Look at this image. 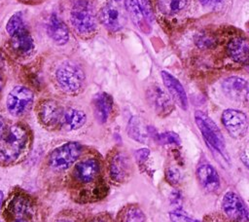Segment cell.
Segmentation results:
<instances>
[{"label":"cell","instance_id":"3957f363","mask_svg":"<svg viewBox=\"0 0 249 222\" xmlns=\"http://www.w3.org/2000/svg\"><path fill=\"white\" fill-rule=\"evenodd\" d=\"M6 30L9 35L8 49L12 56L18 60L29 59L35 53V42L26 27L21 12L10 17Z\"/></svg>","mask_w":249,"mask_h":222},{"label":"cell","instance_id":"30bf717a","mask_svg":"<svg viewBox=\"0 0 249 222\" xmlns=\"http://www.w3.org/2000/svg\"><path fill=\"white\" fill-rule=\"evenodd\" d=\"M33 103V92L22 85L14 87L7 95V110L14 117H21L26 114L31 109Z\"/></svg>","mask_w":249,"mask_h":222},{"label":"cell","instance_id":"5b68a950","mask_svg":"<svg viewBox=\"0 0 249 222\" xmlns=\"http://www.w3.org/2000/svg\"><path fill=\"white\" fill-rule=\"evenodd\" d=\"M53 82L56 88L65 94L77 95L83 92L86 74L82 66L73 60H63L53 71Z\"/></svg>","mask_w":249,"mask_h":222},{"label":"cell","instance_id":"b9f144b4","mask_svg":"<svg viewBox=\"0 0 249 222\" xmlns=\"http://www.w3.org/2000/svg\"><path fill=\"white\" fill-rule=\"evenodd\" d=\"M115 1H117V2H119V1H120V0H115Z\"/></svg>","mask_w":249,"mask_h":222},{"label":"cell","instance_id":"f35d334b","mask_svg":"<svg viewBox=\"0 0 249 222\" xmlns=\"http://www.w3.org/2000/svg\"><path fill=\"white\" fill-rule=\"evenodd\" d=\"M3 202H4V193L0 190V209H1V207H2Z\"/></svg>","mask_w":249,"mask_h":222},{"label":"cell","instance_id":"ffe728a7","mask_svg":"<svg viewBox=\"0 0 249 222\" xmlns=\"http://www.w3.org/2000/svg\"><path fill=\"white\" fill-rule=\"evenodd\" d=\"M196 178L200 186L207 192H216L220 188L219 173L211 165L199 166L196 169Z\"/></svg>","mask_w":249,"mask_h":222},{"label":"cell","instance_id":"4316f807","mask_svg":"<svg viewBox=\"0 0 249 222\" xmlns=\"http://www.w3.org/2000/svg\"><path fill=\"white\" fill-rule=\"evenodd\" d=\"M155 138L161 145H180L181 143L180 136L174 131H164L162 133H157Z\"/></svg>","mask_w":249,"mask_h":222},{"label":"cell","instance_id":"52a82bcc","mask_svg":"<svg viewBox=\"0 0 249 222\" xmlns=\"http://www.w3.org/2000/svg\"><path fill=\"white\" fill-rule=\"evenodd\" d=\"M194 116L196 124L205 142L215 152L219 153L221 156L226 158V142L218 126L207 114H205L202 111H196Z\"/></svg>","mask_w":249,"mask_h":222},{"label":"cell","instance_id":"ac0fdd59","mask_svg":"<svg viewBox=\"0 0 249 222\" xmlns=\"http://www.w3.org/2000/svg\"><path fill=\"white\" fill-rule=\"evenodd\" d=\"M113 97L104 92H98L92 99V110L95 120L99 124H105L109 120L113 111Z\"/></svg>","mask_w":249,"mask_h":222},{"label":"cell","instance_id":"8fae6325","mask_svg":"<svg viewBox=\"0 0 249 222\" xmlns=\"http://www.w3.org/2000/svg\"><path fill=\"white\" fill-rule=\"evenodd\" d=\"M98 22H100L108 31L118 32L124 25V15L117 1L105 3L97 13Z\"/></svg>","mask_w":249,"mask_h":222},{"label":"cell","instance_id":"83f0119b","mask_svg":"<svg viewBox=\"0 0 249 222\" xmlns=\"http://www.w3.org/2000/svg\"><path fill=\"white\" fill-rule=\"evenodd\" d=\"M169 218L171 222H200L199 220L194 219L187 215L180 207L171 210L169 212Z\"/></svg>","mask_w":249,"mask_h":222},{"label":"cell","instance_id":"277c9868","mask_svg":"<svg viewBox=\"0 0 249 222\" xmlns=\"http://www.w3.org/2000/svg\"><path fill=\"white\" fill-rule=\"evenodd\" d=\"M68 22L71 30L83 40L91 39L98 29V18L92 0H71Z\"/></svg>","mask_w":249,"mask_h":222},{"label":"cell","instance_id":"d6a6232c","mask_svg":"<svg viewBox=\"0 0 249 222\" xmlns=\"http://www.w3.org/2000/svg\"><path fill=\"white\" fill-rule=\"evenodd\" d=\"M181 202H182V200H181L180 192L175 191L170 195V204H176L178 206L179 204H181Z\"/></svg>","mask_w":249,"mask_h":222},{"label":"cell","instance_id":"60d3db41","mask_svg":"<svg viewBox=\"0 0 249 222\" xmlns=\"http://www.w3.org/2000/svg\"><path fill=\"white\" fill-rule=\"evenodd\" d=\"M15 222H27L25 219H18V220H15Z\"/></svg>","mask_w":249,"mask_h":222},{"label":"cell","instance_id":"7c38bea8","mask_svg":"<svg viewBox=\"0 0 249 222\" xmlns=\"http://www.w3.org/2000/svg\"><path fill=\"white\" fill-rule=\"evenodd\" d=\"M221 121L230 135L240 139L245 136L248 130V121L246 115L236 109H226L223 111Z\"/></svg>","mask_w":249,"mask_h":222},{"label":"cell","instance_id":"7a4b0ae2","mask_svg":"<svg viewBox=\"0 0 249 222\" xmlns=\"http://www.w3.org/2000/svg\"><path fill=\"white\" fill-rule=\"evenodd\" d=\"M32 141L33 134L27 125L10 126L0 139V166H10L23 161L31 150Z\"/></svg>","mask_w":249,"mask_h":222},{"label":"cell","instance_id":"d4e9b609","mask_svg":"<svg viewBox=\"0 0 249 222\" xmlns=\"http://www.w3.org/2000/svg\"><path fill=\"white\" fill-rule=\"evenodd\" d=\"M127 134L135 141L146 143L149 136V130L137 116H133L127 124Z\"/></svg>","mask_w":249,"mask_h":222},{"label":"cell","instance_id":"4dcf8cb0","mask_svg":"<svg viewBox=\"0 0 249 222\" xmlns=\"http://www.w3.org/2000/svg\"><path fill=\"white\" fill-rule=\"evenodd\" d=\"M141 7L143 9V12L145 14L146 18L148 21H152L154 19V13H153V7L150 0H139Z\"/></svg>","mask_w":249,"mask_h":222},{"label":"cell","instance_id":"ba28073f","mask_svg":"<svg viewBox=\"0 0 249 222\" xmlns=\"http://www.w3.org/2000/svg\"><path fill=\"white\" fill-rule=\"evenodd\" d=\"M108 176L115 184H124L132 175V163L124 151L112 150L106 160Z\"/></svg>","mask_w":249,"mask_h":222},{"label":"cell","instance_id":"8992f818","mask_svg":"<svg viewBox=\"0 0 249 222\" xmlns=\"http://www.w3.org/2000/svg\"><path fill=\"white\" fill-rule=\"evenodd\" d=\"M83 153V146L79 142L70 141L53 149L47 159L48 166L56 172L71 167Z\"/></svg>","mask_w":249,"mask_h":222},{"label":"cell","instance_id":"f1b7e54d","mask_svg":"<svg viewBox=\"0 0 249 222\" xmlns=\"http://www.w3.org/2000/svg\"><path fill=\"white\" fill-rule=\"evenodd\" d=\"M196 45L200 48H210V46H214L215 45V40L214 38H212L211 36L202 33L200 35H198L196 37Z\"/></svg>","mask_w":249,"mask_h":222},{"label":"cell","instance_id":"e575fe53","mask_svg":"<svg viewBox=\"0 0 249 222\" xmlns=\"http://www.w3.org/2000/svg\"><path fill=\"white\" fill-rule=\"evenodd\" d=\"M223 0H199L200 4L205 7H213L220 4Z\"/></svg>","mask_w":249,"mask_h":222},{"label":"cell","instance_id":"603a6c76","mask_svg":"<svg viewBox=\"0 0 249 222\" xmlns=\"http://www.w3.org/2000/svg\"><path fill=\"white\" fill-rule=\"evenodd\" d=\"M87 121L84 111L76 108H66L63 112L62 127L66 130H75L82 128Z\"/></svg>","mask_w":249,"mask_h":222},{"label":"cell","instance_id":"484cf974","mask_svg":"<svg viewBox=\"0 0 249 222\" xmlns=\"http://www.w3.org/2000/svg\"><path fill=\"white\" fill-rule=\"evenodd\" d=\"M117 222H146V216L140 206L129 204L121 209Z\"/></svg>","mask_w":249,"mask_h":222},{"label":"cell","instance_id":"e0dca14e","mask_svg":"<svg viewBox=\"0 0 249 222\" xmlns=\"http://www.w3.org/2000/svg\"><path fill=\"white\" fill-rule=\"evenodd\" d=\"M160 76L163 82L164 87L166 88L169 95L172 100L183 110L188 109V97L186 91L180 81L171 75L169 72L162 70L160 72Z\"/></svg>","mask_w":249,"mask_h":222},{"label":"cell","instance_id":"1f68e13d","mask_svg":"<svg viewBox=\"0 0 249 222\" xmlns=\"http://www.w3.org/2000/svg\"><path fill=\"white\" fill-rule=\"evenodd\" d=\"M149 155H150V150L149 149L141 148V149H138L137 151H135L134 157H135V160L137 161V163L141 165V164L145 163L148 160Z\"/></svg>","mask_w":249,"mask_h":222},{"label":"cell","instance_id":"4fadbf2b","mask_svg":"<svg viewBox=\"0 0 249 222\" xmlns=\"http://www.w3.org/2000/svg\"><path fill=\"white\" fill-rule=\"evenodd\" d=\"M33 207L32 198L23 191H17L7 202L6 212L16 220L25 219L32 213Z\"/></svg>","mask_w":249,"mask_h":222},{"label":"cell","instance_id":"6da1fadb","mask_svg":"<svg viewBox=\"0 0 249 222\" xmlns=\"http://www.w3.org/2000/svg\"><path fill=\"white\" fill-rule=\"evenodd\" d=\"M69 183L73 197L79 203L101 200L108 192L101 161L95 156L87 157L75 164Z\"/></svg>","mask_w":249,"mask_h":222},{"label":"cell","instance_id":"7402d4cb","mask_svg":"<svg viewBox=\"0 0 249 222\" xmlns=\"http://www.w3.org/2000/svg\"><path fill=\"white\" fill-rule=\"evenodd\" d=\"M124 8L132 22L143 32L149 30L148 19L145 17L139 0H124Z\"/></svg>","mask_w":249,"mask_h":222},{"label":"cell","instance_id":"9a60e30c","mask_svg":"<svg viewBox=\"0 0 249 222\" xmlns=\"http://www.w3.org/2000/svg\"><path fill=\"white\" fill-rule=\"evenodd\" d=\"M147 98L155 112L160 117H165L173 111L174 105L171 97L159 86H152L148 89Z\"/></svg>","mask_w":249,"mask_h":222},{"label":"cell","instance_id":"ab89813d","mask_svg":"<svg viewBox=\"0 0 249 222\" xmlns=\"http://www.w3.org/2000/svg\"><path fill=\"white\" fill-rule=\"evenodd\" d=\"M54 222H73L72 220L68 219V218H58L57 220H55Z\"/></svg>","mask_w":249,"mask_h":222},{"label":"cell","instance_id":"9c48e42d","mask_svg":"<svg viewBox=\"0 0 249 222\" xmlns=\"http://www.w3.org/2000/svg\"><path fill=\"white\" fill-rule=\"evenodd\" d=\"M39 124L49 130H55L62 127V117L64 108L53 98L41 99L35 107Z\"/></svg>","mask_w":249,"mask_h":222},{"label":"cell","instance_id":"836d02e7","mask_svg":"<svg viewBox=\"0 0 249 222\" xmlns=\"http://www.w3.org/2000/svg\"><path fill=\"white\" fill-rule=\"evenodd\" d=\"M89 222H112V220L108 214H99L91 218Z\"/></svg>","mask_w":249,"mask_h":222},{"label":"cell","instance_id":"44dd1931","mask_svg":"<svg viewBox=\"0 0 249 222\" xmlns=\"http://www.w3.org/2000/svg\"><path fill=\"white\" fill-rule=\"evenodd\" d=\"M227 52L230 57L235 62H249V42L243 37L232 38L228 43Z\"/></svg>","mask_w":249,"mask_h":222},{"label":"cell","instance_id":"f546056e","mask_svg":"<svg viewBox=\"0 0 249 222\" xmlns=\"http://www.w3.org/2000/svg\"><path fill=\"white\" fill-rule=\"evenodd\" d=\"M180 177V171L175 167H168L165 171V178L170 184H178Z\"/></svg>","mask_w":249,"mask_h":222},{"label":"cell","instance_id":"2e32d148","mask_svg":"<svg viewBox=\"0 0 249 222\" xmlns=\"http://www.w3.org/2000/svg\"><path fill=\"white\" fill-rule=\"evenodd\" d=\"M222 90L225 95L232 101L243 102L249 97V85L244 79L231 76L224 80Z\"/></svg>","mask_w":249,"mask_h":222},{"label":"cell","instance_id":"8d00e7d4","mask_svg":"<svg viewBox=\"0 0 249 222\" xmlns=\"http://www.w3.org/2000/svg\"><path fill=\"white\" fill-rule=\"evenodd\" d=\"M19 2L23 3V4H28V5H34V4H38L40 2H42L43 0H18Z\"/></svg>","mask_w":249,"mask_h":222},{"label":"cell","instance_id":"d590c367","mask_svg":"<svg viewBox=\"0 0 249 222\" xmlns=\"http://www.w3.org/2000/svg\"><path fill=\"white\" fill-rule=\"evenodd\" d=\"M7 129H8V128H7L5 119H4V117L0 114V139L2 138V136L4 135V133L6 132Z\"/></svg>","mask_w":249,"mask_h":222},{"label":"cell","instance_id":"d6986e66","mask_svg":"<svg viewBox=\"0 0 249 222\" xmlns=\"http://www.w3.org/2000/svg\"><path fill=\"white\" fill-rule=\"evenodd\" d=\"M49 37L58 46H63L69 41L70 31L66 23L55 14H53L47 23Z\"/></svg>","mask_w":249,"mask_h":222},{"label":"cell","instance_id":"5bb4252c","mask_svg":"<svg viewBox=\"0 0 249 222\" xmlns=\"http://www.w3.org/2000/svg\"><path fill=\"white\" fill-rule=\"evenodd\" d=\"M222 209L224 213L233 221L246 222L249 220V213L243 201L232 191H229L224 195Z\"/></svg>","mask_w":249,"mask_h":222},{"label":"cell","instance_id":"74e56055","mask_svg":"<svg viewBox=\"0 0 249 222\" xmlns=\"http://www.w3.org/2000/svg\"><path fill=\"white\" fill-rule=\"evenodd\" d=\"M4 86H5V79H4V76L2 74V72L0 71V94L4 89Z\"/></svg>","mask_w":249,"mask_h":222},{"label":"cell","instance_id":"cb8c5ba5","mask_svg":"<svg viewBox=\"0 0 249 222\" xmlns=\"http://www.w3.org/2000/svg\"><path fill=\"white\" fill-rule=\"evenodd\" d=\"M189 0H156V9L163 17H172L188 6Z\"/></svg>","mask_w":249,"mask_h":222}]
</instances>
